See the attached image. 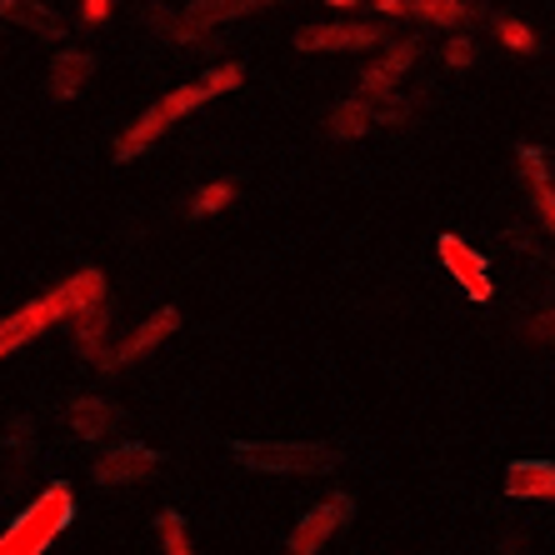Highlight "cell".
<instances>
[{
	"label": "cell",
	"instance_id": "cell-1",
	"mask_svg": "<svg viewBox=\"0 0 555 555\" xmlns=\"http://www.w3.org/2000/svg\"><path fill=\"white\" fill-rule=\"evenodd\" d=\"M91 306H105V275L86 266L80 275H70L65 285H55V291H46V296H36L30 306L11 310L0 321V356H11L26 340H36L40 331H51L55 321H70L76 310H91Z\"/></svg>",
	"mask_w": 555,
	"mask_h": 555
},
{
	"label": "cell",
	"instance_id": "cell-2",
	"mask_svg": "<svg viewBox=\"0 0 555 555\" xmlns=\"http://www.w3.org/2000/svg\"><path fill=\"white\" fill-rule=\"evenodd\" d=\"M231 455L246 470H266V476H325V470H340V451L310 446V440H235Z\"/></svg>",
	"mask_w": 555,
	"mask_h": 555
},
{
	"label": "cell",
	"instance_id": "cell-3",
	"mask_svg": "<svg viewBox=\"0 0 555 555\" xmlns=\"http://www.w3.org/2000/svg\"><path fill=\"white\" fill-rule=\"evenodd\" d=\"M70 511H76V495H70V486L55 480L51 491H40L36 501L15 516V526L0 535V555H40L70 526Z\"/></svg>",
	"mask_w": 555,
	"mask_h": 555
},
{
	"label": "cell",
	"instance_id": "cell-4",
	"mask_svg": "<svg viewBox=\"0 0 555 555\" xmlns=\"http://www.w3.org/2000/svg\"><path fill=\"white\" fill-rule=\"evenodd\" d=\"M206 101H210V95L201 91L195 80H191V86H176V91H170V95H160V101H155L151 111H145V116L135 120V126H130L126 135H120V141H116V160H135V155H141V151H151V145L160 141V135H166V130L176 126V120H181V116H191L195 105H206Z\"/></svg>",
	"mask_w": 555,
	"mask_h": 555
},
{
	"label": "cell",
	"instance_id": "cell-5",
	"mask_svg": "<svg viewBox=\"0 0 555 555\" xmlns=\"http://www.w3.org/2000/svg\"><path fill=\"white\" fill-rule=\"evenodd\" d=\"M350 516H356V501H350L346 491H336L331 501H321V505H310L306 516L296 520V530H291L285 555H321L325 545H331V535H336Z\"/></svg>",
	"mask_w": 555,
	"mask_h": 555
},
{
	"label": "cell",
	"instance_id": "cell-6",
	"mask_svg": "<svg viewBox=\"0 0 555 555\" xmlns=\"http://www.w3.org/2000/svg\"><path fill=\"white\" fill-rule=\"evenodd\" d=\"M160 461H166L160 451L141 446V440H126V446L105 451L101 461L91 465V480H95V486H130V480L155 476V470H160Z\"/></svg>",
	"mask_w": 555,
	"mask_h": 555
},
{
	"label": "cell",
	"instance_id": "cell-7",
	"mask_svg": "<svg viewBox=\"0 0 555 555\" xmlns=\"http://www.w3.org/2000/svg\"><path fill=\"white\" fill-rule=\"evenodd\" d=\"M260 5H271V0H195V5H185V11L170 21V36L195 40V36H206L210 26H225V21L250 15V11H260Z\"/></svg>",
	"mask_w": 555,
	"mask_h": 555
},
{
	"label": "cell",
	"instance_id": "cell-8",
	"mask_svg": "<svg viewBox=\"0 0 555 555\" xmlns=\"http://www.w3.org/2000/svg\"><path fill=\"white\" fill-rule=\"evenodd\" d=\"M176 325H181V310H176V306H160L155 315H145L141 331H135L126 346H116L111 356H105V371H120V365H130V361H145L160 340L176 336Z\"/></svg>",
	"mask_w": 555,
	"mask_h": 555
},
{
	"label": "cell",
	"instance_id": "cell-9",
	"mask_svg": "<svg viewBox=\"0 0 555 555\" xmlns=\"http://www.w3.org/2000/svg\"><path fill=\"white\" fill-rule=\"evenodd\" d=\"M440 260L451 266V275L461 281V291L470 300H491V266L465 246L461 235H440Z\"/></svg>",
	"mask_w": 555,
	"mask_h": 555
},
{
	"label": "cell",
	"instance_id": "cell-10",
	"mask_svg": "<svg viewBox=\"0 0 555 555\" xmlns=\"http://www.w3.org/2000/svg\"><path fill=\"white\" fill-rule=\"evenodd\" d=\"M296 46L300 51H365V46H380V26H306Z\"/></svg>",
	"mask_w": 555,
	"mask_h": 555
},
{
	"label": "cell",
	"instance_id": "cell-11",
	"mask_svg": "<svg viewBox=\"0 0 555 555\" xmlns=\"http://www.w3.org/2000/svg\"><path fill=\"white\" fill-rule=\"evenodd\" d=\"M505 495H516V501H555V461H516L505 470Z\"/></svg>",
	"mask_w": 555,
	"mask_h": 555
},
{
	"label": "cell",
	"instance_id": "cell-12",
	"mask_svg": "<svg viewBox=\"0 0 555 555\" xmlns=\"http://www.w3.org/2000/svg\"><path fill=\"white\" fill-rule=\"evenodd\" d=\"M120 426V405L105 401V396H76L70 401V430L80 440H101Z\"/></svg>",
	"mask_w": 555,
	"mask_h": 555
},
{
	"label": "cell",
	"instance_id": "cell-13",
	"mask_svg": "<svg viewBox=\"0 0 555 555\" xmlns=\"http://www.w3.org/2000/svg\"><path fill=\"white\" fill-rule=\"evenodd\" d=\"M415 55H421V46H415V40H405V46H396V51H390L380 65H371V70L361 76V95H365V101H371V105L380 101V95H386L390 86L405 76V65H415Z\"/></svg>",
	"mask_w": 555,
	"mask_h": 555
},
{
	"label": "cell",
	"instance_id": "cell-14",
	"mask_svg": "<svg viewBox=\"0 0 555 555\" xmlns=\"http://www.w3.org/2000/svg\"><path fill=\"white\" fill-rule=\"evenodd\" d=\"M95 76V61L80 51H61L51 61V95H61V101H76L80 86Z\"/></svg>",
	"mask_w": 555,
	"mask_h": 555
},
{
	"label": "cell",
	"instance_id": "cell-15",
	"mask_svg": "<svg viewBox=\"0 0 555 555\" xmlns=\"http://www.w3.org/2000/svg\"><path fill=\"white\" fill-rule=\"evenodd\" d=\"M76 350L86 361H101L105 365V325H111V310L105 306H91V310H76Z\"/></svg>",
	"mask_w": 555,
	"mask_h": 555
},
{
	"label": "cell",
	"instance_id": "cell-16",
	"mask_svg": "<svg viewBox=\"0 0 555 555\" xmlns=\"http://www.w3.org/2000/svg\"><path fill=\"white\" fill-rule=\"evenodd\" d=\"M520 166H526V176H530V195H535V210H541L545 231H555V181L545 176V155L535 151V145H526V151H520Z\"/></svg>",
	"mask_w": 555,
	"mask_h": 555
},
{
	"label": "cell",
	"instance_id": "cell-17",
	"mask_svg": "<svg viewBox=\"0 0 555 555\" xmlns=\"http://www.w3.org/2000/svg\"><path fill=\"white\" fill-rule=\"evenodd\" d=\"M0 15L5 21H15V26H26V30H36V36H61V21H55V11H46L40 0H0Z\"/></svg>",
	"mask_w": 555,
	"mask_h": 555
},
{
	"label": "cell",
	"instance_id": "cell-18",
	"mask_svg": "<svg viewBox=\"0 0 555 555\" xmlns=\"http://www.w3.org/2000/svg\"><path fill=\"white\" fill-rule=\"evenodd\" d=\"M371 130V101H346L336 105V116H331V135L336 141H356Z\"/></svg>",
	"mask_w": 555,
	"mask_h": 555
},
{
	"label": "cell",
	"instance_id": "cell-19",
	"mask_svg": "<svg viewBox=\"0 0 555 555\" xmlns=\"http://www.w3.org/2000/svg\"><path fill=\"white\" fill-rule=\"evenodd\" d=\"M155 530H160V551H166V555H195L191 551V535H185L181 511H160V516H155Z\"/></svg>",
	"mask_w": 555,
	"mask_h": 555
},
{
	"label": "cell",
	"instance_id": "cell-20",
	"mask_svg": "<svg viewBox=\"0 0 555 555\" xmlns=\"http://www.w3.org/2000/svg\"><path fill=\"white\" fill-rule=\"evenodd\" d=\"M411 11L436 21V26H461V21H470V5H465V0H411Z\"/></svg>",
	"mask_w": 555,
	"mask_h": 555
},
{
	"label": "cell",
	"instance_id": "cell-21",
	"mask_svg": "<svg viewBox=\"0 0 555 555\" xmlns=\"http://www.w3.org/2000/svg\"><path fill=\"white\" fill-rule=\"evenodd\" d=\"M231 195H235V185L231 181H216V185H206V191L191 201V216H216L220 206H231Z\"/></svg>",
	"mask_w": 555,
	"mask_h": 555
},
{
	"label": "cell",
	"instance_id": "cell-22",
	"mask_svg": "<svg viewBox=\"0 0 555 555\" xmlns=\"http://www.w3.org/2000/svg\"><path fill=\"white\" fill-rule=\"evenodd\" d=\"M495 36H501L511 51H526V55L535 51V30L520 26V21H511V15H501V21H495Z\"/></svg>",
	"mask_w": 555,
	"mask_h": 555
},
{
	"label": "cell",
	"instance_id": "cell-23",
	"mask_svg": "<svg viewBox=\"0 0 555 555\" xmlns=\"http://www.w3.org/2000/svg\"><path fill=\"white\" fill-rule=\"evenodd\" d=\"M206 95H220V91H235L241 86V65H216V70H206V76L195 80Z\"/></svg>",
	"mask_w": 555,
	"mask_h": 555
},
{
	"label": "cell",
	"instance_id": "cell-24",
	"mask_svg": "<svg viewBox=\"0 0 555 555\" xmlns=\"http://www.w3.org/2000/svg\"><path fill=\"white\" fill-rule=\"evenodd\" d=\"M470 61H476V46H470L465 36H455L451 46H446V65H455V70H461V65H470Z\"/></svg>",
	"mask_w": 555,
	"mask_h": 555
},
{
	"label": "cell",
	"instance_id": "cell-25",
	"mask_svg": "<svg viewBox=\"0 0 555 555\" xmlns=\"http://www.w3.org/2000/svg\"><path fill=\"white\" fill-rule=\"evenodd\" d=\"M80 15H86V21H105V15H111V0H80Z\"/></svg>",
	"mask_w": 555,
	"mask_h": 555
},
{
	"label": "cell",
	"instance_id": "cell-26",
	"mask_svg": "<svg viewBox=\"0 0 555 555\" xmlns=\"http://www.w3.org/2000/svg\"><path fill=\"white\" fill-rule=\"evenodd\" d=\"M530 336L555 340V310H551V315H541V321H530Z\"/></svg>",
	"mask_w": 555,
	"mask_h": 555
},
{
	"label": "cell",
	"instance_id": "cell-27",
	"mask_svg": "<svg viewBox=\"0 0 555 555\" xmlns=\"http://www.w3.org/2000/svg\"><path fill=\"white\" fill-rule=\"evenodd\" d=\"M375 11H386V15H411V0H375Z\"/></svg>",
	"mask_w": 555,
	"mask_h": 555
},
{
	"label": "cell",
	"instance_id": "cell-28",
	"mask_svg": "<svg viewBox=\"0 0 555 555\" xmlns=\"http://www.w3.org/2000/svg\"><path fill=\"white\" fill-rule=\"evenodd\" d=\"M331 5H356V0H331Z\"/></svg>",
	"mask_w": 555,
	"mask_h": 555
}]
</instances>
